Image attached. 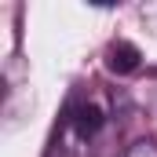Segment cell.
<instances>
[{"label":"cell","instance_id":"cell-1","mask_svg":"<svg viewBox=\"0 0 157 157\" xmlns=\"http://www.w3.org/2000/svg\"><path fill=\"white\" fill-rule=\"evenodd\" d=\"M110 124V106L99 95H84L80 102H73L70 121H66V135L77 143H99V135Z\"/></svg>","mask_w":157,"mask_h":157},{"label":"cell","instance_id":"cell-2","mask_svg":"<svg viewBox=\"0 0 157 157\" xmlns=\"http://www.w3.org/2000/svg\"><path fill=\"white\" fill-rule=\"evenodd\" d=\"M102 62H106V70H110L113 77H132V73L143 66V51H139L132 40H113V44L106 48Z\"/></svg>","mask_w":157,"mask_h":157},{"label":"cell","instance_id":"cell-3","mask_svg":"<svg viewBox=\"0 0 157 157\" xmlns=\"http://www.w3.org/2000/svg\"><path fill=\"white\" fill-rule=\"evenodd\" d=\"M124 157H157V139H135L124 150Z\"/></svg>","mask_w":157,"mask_h":157}]
</instances>
